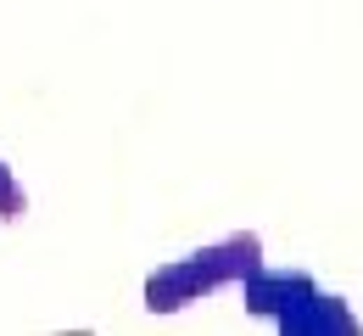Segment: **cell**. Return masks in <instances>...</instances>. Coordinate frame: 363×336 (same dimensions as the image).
<instances>
[{
    "label": "cell",
    "instance_id": "1",
    "mask_svg": "<svg viewBox=\"0 0 363 336\" xmlns=\"http://www.w3.org/2000/svg\"><path fill=\"white\" fill-rule=\"evenodd\" d=\"M252 264H257V236H229V241H218V246H207V252H196V258H184V264L157 269V275L145 281V308L174 314L196 291H218V286H229V281H240Z\"/></svg>",
    "mask_w": 363,
    "mask_h": 336
},
{
    "label": "cell",
    "instance_id": "2",
    "mask_svg": "<svg viewBox=\"0 0 363 336\" xmlns=\"http://www.w3.org/2000/svg\"><path fill=\"white\" fill-rule=\"evenodd\" d=\"M246 308H257V314H279V325H291V331H352V314L341 308V297H324L313 291V281H302V275H257L252 286H246Z\"/></svg>",
    "mask_w": 363,
    "mask_h": 336
},
{
    "label": "cell",
    "instance_id": "3",
    "mask_svg": "<svg viewBox=\"0 0 363 336\" xmlns=\"http://www.w3.org/2000/svg\"><path fill=\"white\" fill-rule=\"evenodd\" d=\"M28 213V191L17 185V174L0 163V219H23Z\"/></svg>",
    "mask_w": 363,
    "mask_h": 336
}]
</instances>
